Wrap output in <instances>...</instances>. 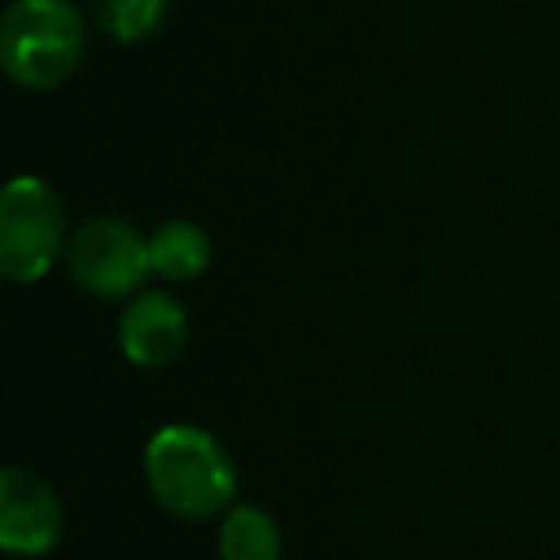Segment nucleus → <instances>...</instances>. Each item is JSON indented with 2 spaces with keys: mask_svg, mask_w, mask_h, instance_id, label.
I'll use <instances>...</instances> for the list:
<instances>
[{
  "mask_svg": "<svg viewBox=\"0 0 560 560\" xmlns=\"http://www.w3.org/2000/svg\"><path fill=\"white\" fill-rule=\"evenodd\" d=\"M280 526L265 506L238 503L219 522V557L223 560H280Z\"/></svg>",
  "mask_w": 560,
  "mask_h": 560,
  "instance_id": "8",
  "label": "nucleus"
},
{
  "mask_svg": "<svg viewBox=\"0 0 560 560\" xmlns=\"http://www.w3.org/2000/svg\"><path fill=\"white\" fill-rule=\"evenodd\" d=\"M211 265V238L203 226L188 219H170L150 234V269L162 280L185 284L196 280Z\"/></svg>",
  "mask_w": 560,
  "mask_h": 560,
  "instance_id": "7",
  "label": "nucleus"
},
{
  "mask_svg": "<svg viewBox=\"0 0 560 560\" xmlns=\"http://www.w3.org/2000/svg\"><path fill=\"white\" fill-rule=\"evenodd\" d=\"M62 541V503L27 468L0 472V549L12 557H47Z\"/></svg>",
  "mask_w": 560,
  "mask_h": 560,
  "instance_id": "5",
  "label": "nucleus"
},
{
  "mask_svg": "<svg viewBox=\"0 0 560 560\" xmlns=\"http://www.w3.org/2000/svg\"><path fill=\"white\" fill-rule=\"evenodd\" d=\"M170 0H96V24L116 43H142L165 24Z\"/></svg>",
  "mask_w": 560,
  "mask_h": 560,
  "instance_id": "9",
  "label": "nucleus"
},
{
  "mask_svg": "<svg viewBox=\"0 0 560 560\" xmlns=\"http://www.w3.org/2000/svg\"><path fill=\"white\" fill-rule=\"evenodd\" d=\"M188 342L185 304L170 292H139L119 319V350L139 369H165Z\"/></svg>",
  "mask_w": 560,
  "mask_h": 560,
  "instance_id": "6",
  "label": "nucleus"
},
{
  "mask_svg": "<svg viewBox=\"0 0 560 560\" xmlns=\"http://www.w3.org/2000/svg\"><path fill=\"white\" fill-rule=\"evenodd\" d=\"M66 261L81 289L101 300H124L142 289L150 277V238L116 215L89 219L78 226Z\"/></svg>",
  "mask_w": 560,
  "mask_h": 560,
  "instance_id": "4",
  "label": "nucleus"
},
{
  "mask_svg": "<svg viewBox=\"0 0 560 560\" xmlns=\"http://www.w3.org/2000/svg\"><path fill=\"white\" fill-rule=\"evenodd\" d=\"M147 488L162 511L180 522H208L226 514L238 495V472L215 434L188 422H170L142 453Z\"/></svg>",
  "mask_w": 560,
  "mask_h": 560,
  "instance_id": "1",
  "label": "nucleus"
},
{
  "mask_svg": "<svg viewBox=\"0 0 560 560\" xmlns=\"http://www.w3.org/2000/svg\"><path fill=\"white\" fill-rule=\"evenodd\" d=\"M62 249V200L43 177H12L0 196V272L12 284H35Z\"/></svg>",
  "mask_w": 560,
  "mask_h": 560,
  "instance_id": "3",
  "label": "nucleus"
},
{
  "mask_svg": "<svg viewBox=\"0 0 560 560\" xmlns=\"http://www.w3.org/2000/svg\"><path fill=\"white\" fill-rule=\"evenodd\" d=\"M85 55V20L70 0H12L0 24V66L20 89H58Z\"/></svg>",
  "mask_w": 560,
  "mask_h": 560,
  "instance_id": "2",
  "label": "nucleus"
}]
</instances>
